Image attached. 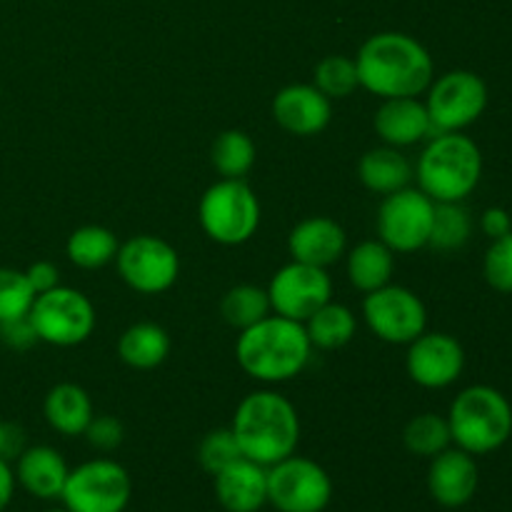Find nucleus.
<instances>
[{"mask_svg": "<svg viewBox=\"0 0 512 512\" xmlns=\"http://www.w3.org/2000/svg\"><path fill=\"white\" fill-rule=\"evenodd\" d=\"M310 345L305 325L283 315H268L260 323L240 330L235 358L243 373L260 383L278 385L298 378L308 365Z\"/></svg>", "mask_w": 512, "mask_h": 512, "instance_id": "obj_3", "label": "nucleus"}, {"mask_svg": "<svg viewBox=\"0 0 512 512\" xmlns=\"http://www.w3.org/2000/svg\"><path fill=\"white\" fill-rule=\"evenodd\" d=\"M265 290L273 313L298 323H305L315 310L333 300V280L328 268L298 263V260L283 265Z\"/></svg>", "mask_w": 512, "mask_h": 512, "instance_id": "obj_14", "label": "nucleus"}, {"mask_svg": "<svg viewBox=\"0 0 512 512\" xmlns=\"http://www.w3.org/2000/svg\"><path fill=\"white\" fill-rule=\"evenodd\" d=\"M373 128L390 148H408L420 140L433 138L428 108L418 98L383 100L373 118Z\"/></svg>", "mask_w": 512, "mask_h": 512, "instance_id": "obj_20", "label": "nucleus"}, {"mask_svg": "<svg viewBox=\"0 0 512 512\" xmlns=\"http://www.w3.org/2000/svg\"><path fill=\"white\" fill-rule=\"evenodd\" d=\"M0 340H3L8 348L25 350L30 348V345L38 343V335H35L28 315H25V318H15V320H5V323H0Z\"/></svg>", "mask_w": 512, "mask_h": 512, "instance_id": "obj_37", "label": "nucleus"}, {"mask_svg": "<svg viewBox=\"0 0 512 512\" xmlns=\"http://www.w3.org/2000/svg\"><path fill=\"white\" fill-rule=\"evenodd\" d=\"M470 233H473V220L463 203H435L430 248L440 250V253H453L468 243Z\"/></svg>", "mask_w": 512, "mask_h": 512, "instance_id": "obj_31", "label": "nucleus"}, {"mask_svg": "<svg viewBox=\"0 0 512 512\" xmlns=\"http://www.w3.org/2000/svg\"><path fill=\"white\" fill-rule=\"evenodd\" d=\"M330 500L333 480L315 460L293 453L268 468V503L278 512H323Z\"/></svg>", "mask_w": 512, "mask_h": 512, "instance_id": "obj_10", "label": "nucleus"}, {"mask_svg": "<svg viewBox=\"0 0 512 512\" xmlns=\"http://www.w3.org/2000/svg\"><path fill=\"white\" fill-rule=\"evenodd\" d=\"M405 370L410 380L420 388L443 390L460 380L465 370V350L453 335L428 333L408 345L405 355Z\"/></svg>", "mask_w": 512, "mask_h": 512, "instance_id": "obj_15", "label": "nucleus"}, {"mask_svg": "<svg viewBox=\"0 0 512 512\" xmlns=\"http://www.w3.org/2000/svg\"><path fill=\"white\" fill-rule=\"evenodd\" d=\"M483 178V153L463 133H440L428 138L415 165L418 188L433 203H463Z\"/></svg>", "mask_w": 512, "mask_h": 512, "instance_id": "obj_4", "label": "nucleus"}, {"mask_svg": "<svg viewBox=\"0 0 512 512\" xmlns=\"http://www.w3.org/2000/svg\"><path fill=\"white\" fill-rule=\"evenodd\" d=\"M28 320L40 343L75 348L93 335L95 305L80 290L58 285L48 293L35 295Z\"/></svg>", "mask_w": 512, "mask_h": 512, "instance_id": "obj_7", "label": "nucleus"}, {"mask_svg": "<svg viewBox=\"0 0 512 512\" xmlns=\"http://www.w3.org/2000/svg\"><path fill=\"white\" fill-rule=\"evenodd\" d=\"M25 278H28L30 288L35 290V295H40V293H48V290L58 288L60 270H58V265L50 263V260H38V263H33L28 270H25Z\"/></svg>", "mask_w": 512, "mask_h": 512, "instance_id": "obj_38", "label": "nucleus"}, {"mask_svg": "<svg viewBox=\"0 0 512 512\" xmlns=\"http://www.w3.org/2000/svg\"><path fill=\"white\" fill-rule=\"evenodd\" d=\"M483 275L498 293H512V233L493 240L483 260Z\"/></svg>", "mask_w": 512, "mask_h": 512, "instance_id": "obj_35", "label": "nucleus"}, {"mask_svg": "<svg viewBox=\"0 0 512 512\" xmlns=\"http://www.w3.org/2000/svg\"><path fill=\"white\" fill-rule=\"evenodd\" d=\"M23 450V430L0 420V455L8 460L10 455H20Z\"/></svg>", "mask_w": 512, "mask_h": 512, "instance_id": "obj_40", "label": "nucleus"}, {"mask_svg": "<svg viewBox=\"0 0 512 512\" xmlns=\"http://www.w3.org/2000/svg\"><path fill=\"white\" fill-rule=\"evenodd\" d=\"M425 108L433 135L460 133L488 108V85L473 70H450L425 90Z\"/></svg>", "mask_w": 512, "mask_h": 512, "instance_id": "obj_9", "label": "nucleus"}, {"mask_svg": "<svg viewBox=\"0 0 512 512\" xmlns=\"http://www.w3.org/2000/svg\"><path fill=\"white\" fill-rule=\"evenodd\" d=\"M68 463L63 455L50 445H33L18 455L15 465V483L38 500L60 498L68 480Z\"/></svg>", "mask_w": 512, "mask_h": 512, "instance_id": "obj_21", "label": "nucleus"}, {"mask_svg": "<svg viewBox=\"0 0 512 512\" xmlns=\"http://www.w3.org/2000/svg\"><path fill=\"white\" fill-rule=\"evenodd\" d=\"M118 355L135 370H153L170 355V335L158 323H135L120 335Z\"/></svg>", "mask_w": 512, "mask_h": 512, "instance_id": "obj_25", "label": "nucleus"}, {"mask_svg": "<svg viewBox=\"0 0 512 512\" xmlns=\"http://www.w3.org/2000/svg\"><path fill=\"white\" fill-rule=\"evenodd\" d=\"M15 495V470L10 468L8 460L0 455V512L10 505Z\"/></svg>", "mask_w": 512, "mask_h": 512, "instance_id": "obj_41", "label": "nucleus"}, {"mask_svg": "<svg viewBox=\"0 0 512 512\" xmlns=\"http://www.w3.org/2000/svg\"><path fill=\"white\" fill-rule=\"evenodd\" d=\"M270 313H273V308H270L268 290L258 288V285H235L220 300V315H223L225 323L238 330L260 323Z\"/></svg>", "mask_w": 512, "mask_h": 512, "instance_id": "obj_29", "label": "nucleus"}, {"mask_svg": "<svg viewBox=\"0 0 512 512\" xmlns=\"http://www.w3.org/2000/svg\"><path fill=\"white\" fill-rule=\"evenodd\" d=\"M35 290L30 288L25 270L0 268V323L25 318L33 308Z\"/></svg>", "mask_w": 512, "mask_h": 512, "instance_id": "obj_33", "label": "nucleus"}, {"mask_svg": "<svg viewBox=\"0 0 512 512\" xmlns=\"http://www.w3.org/2000/svg\"><path fill=\"white\" fill-rule=\"evenodd\" d=\"M233 430L243 458L270 465L290 458L300 443V418L295 405L275 390H255L240 400Z\"/></svg>", "mask_w": 512, "mask_h": 512, "instance_id": "obj_2", "label": "nucleus"}, {"mask_svg": "<svg viewBox=\"0 0 512 512\" xmlns=\"http://www.w3.org/2000/svg\"><path fill=\"white\" fill-rule=\"evenodd\" d=\"M360 183L375 195H390L398 190L410 188V180L415 178V168L410 160L400 153V148H373L360 158L358 163Z\"/></svg>", "mask_w": 512, "mask_h": 512, "instance_id": "obj_23", "label": "nucleus"}, {"mask_svg": "<svg viewBox=\"0 0 512 512\" xmlns=\"http://www.w3.org/2000/svg\"><path fill=\"white\" fill-rule=\"evenodd\" d=\"M303 325L310 345L320 350L343 348L358 333V320H355L353 310L343 303H333V300H328L323 308L315 310Z\"/></svg>", "mask_w": 512, "mask_h": 512, "instance_id": "obj_26", "label": "nucleus"}, {"mask_svg": "<svg viewBox=\"0 0 512 512\" xmlns=\"http://www.w3.org/2000/svg\"><path fill=\"white\" fill-rule=\"evenodd\" d=\"M243 458L238 448V440H235L233 430L230 428H218L210 430L198 445V460L203 465L205 473L218 475L220 470H225L228 465H233L235 460Z\"/></svg>", "mask_w": 512, "mask_h": 512, "instance_id": "obj_34", "label": "nucleus"}, {"mask_svg": "<svg viewBox=\"0 0 512 512\" xmlns=\"http://www.w3.org/2000/svg\"><path fill=\"white\" fill-rule=\"evenodd\" d=\"M115 265L123 283L140 295L165 293L180 275L178 250L158 235H133L120 243Z\"/></svg>", "mask_w": 512, "mask_h": 512, "instance_id": "obj_11", "label": "nucleus"}, {"mask_svg": "<svg viewBox=\"0 0 512 512\" xmlns=\"http://www.w3.org/2000/svg\"><path fill=\"white\" fill-rule=\"evenodd\" d=\"M85 438L93 445L95 450H103V453H110V450L120 448L125 438V428L118 418L113 415H93L90 425L85 428Z\"/></svg>", "mask_w": 512, "mask_h": 512, "instance_id": "obj_36", "label": "nucleus"}, {"mask_svg": "<svg viewBox=\"0 0 512 512\" xmlns=\"http://www.w3.org/2000/svg\"><path fill=\"white\" fill-rule=\"evenodd\" d=\"M480 470L475 455L460 448H448L430 458L428 490L433 500L443 508H463L478 493Z\"/></svg>", "mask_w": 512, "mask_h": 512, "instance_id": "obj_17", "label": "nucleus"}, {"mask_svg": "<svg viewBox=\"0 0 512 512\" xmlns=\"http://www.w3.org/2000/svg\"><path fill=\"white\" fill-rule=\"evenodd\" d=\"M203 233L220 245H243L258 233L260 200L245 180L220 178L198 203Z\"/></svg>", "mask_w": 512, "mask_h": 512, "instance_id": "obj_6", "label": "nucleus"}, {"mask_svg": "<svg viewBox=\"0 0 512 512\" xmlns=\"http://www.w3.org/2000/svg\"><path fill=\"white\" fill-rule=\"evenodd\" d=\"M363 318L370 333L390 345H410L428 328V310L423 300L410 288L393 283L365 293Z\"/></svg>", "mask_w": 512, "mask_h": 512, "instance_id": "obj_12", "label": "nucleus"}, {"mask_svg": "<svg viewBox=\"0 0 512 512\" xmlns=\"http://www.w3.org/2000/svg\"><path fill=\"white\" fill-rule=\"evenodd\" d=\"M215 478V498L228 512H258L268 505V468L248 458L235 460Z\"/></svg>", "mask_w": 512, "mask_h": 512, "instance_id": "obj_19", "label": "nucleus"}, {"mask_svg": "<svg viewBox=\"0 0 512 512\" xmlns=\"http://www.w3.org/2000/svg\"><path fill=\"white\" fill-rule=\"evenodd\" d=\"M48 512H70V510H65V508H58V510H48Z\"/></svg>", "mask_w": 512, "mask_h": 512, "instance_id": "obj_42", "label": "nucleus"}, {"mask_svg": "<svg viewBox=\"0 0 512 512\" xmlns=\"http://www.w3.org/2000/svg\"><path fill=\"white\" fill-rule=\"evenodd\" d=\"M43 415L55 433L65 435V438H78L90 425L95 410L85 388L75 383H60L45 395Z\"/></svg>", "mask_w": 512, "mask_h": 512, "instance_id": "obj_22", "label": "nucleus"}, {"mask_svg": "<svg viewBox=\"0 0 512 512\" xmlns=\"http://www.w3.org/2000/svg\"><path fill=\"white\" fill-rule=\"evenodd\" d=\"M405 450L418 458H435L453 445L448 418L438 413H420L408 420L403 430Z\"/></svg>", "mask_w": 512, "mask_h": 512, "instance_id": "obj_30", "label": "nucleus"}, {"mask_svg": "<svg viewBox=\"0 0 512 512\" xmlns=\"http://www.w3.org/2000/svg\"><path fill=\"white\" fill-rule=\"evenodd\" d=\"M315 88L330 100H343L360 88L355 58L348 55H328L315 65Z\"/></svg>", "mask_w": 512, "mask_h": 512, "instance_id": "obj_32", "label": "nucleus"}, {"mask_svg": "<svg viewBox=\"0 0 512 512\" xmlns=\"http://www.w3.org/2000/svg\"><path fill=\"white\" fill-rule=\"evenodd\" d=\"M133 498V480L120 463L95 458L70 470L60 493L70 512H125Z\"/></svg>", "mask_w": 512, "mask_h": 512, "instance_id": "obj_8", "label": "nucleus"}, {"mask_svg": "<svg viewBox=\"0 0 512 512\" xmlns=\"http://www.w3.org/2000/svg\"><path fill=\"white\" fill-rule=\"evenodd\" d=\"M118 248V238L105 225H83V228L73 230L68 235V243H65L70 263L83 270H98L108 263H115Z\"/></svg>", "mask_w": 512, "mask_h": 512, "instance_id": "obj_27", "label": "nucleus"}, {"mask_svg": "<svg viewBox=\"0 0 512 512\" xmlns=\"http://www.w3.org/2000/svg\"><path fill=\"white\" fill-rule=\"evenodd\" d=\"M345 248H348V235L343 225L325 215L300 220L288 235L290 258L298 263L318 265V268L338 263L345 255Z\"/></svg>", "mask_w": 512, "mask_h": 512, "instance_id": "obj_18", "label": "nucleus"}, {"mask_svg": "<svg viewBox=\"0 0 512 512\" xmlns=\"http://www.w3.org/2000/svg\"><path fill=\"white\" fill-rule=\"evenodd\" d=\"M348 280L363 293L383 288L395 273V253L383 240H363L348 253Z\"/></svg>", "mask_w": 512, "mask_h": 512, "instance_id": "obj_24", "label": "nucleus"}, {"mask_svg": "<svg viewBox=\"0 0 512 512\" xmlns=\"http://www.w3.org/2000/svg\"><path fill=\"white\" fill-rule=\"evenodd\" d=\"M480 228L490 240H498L512 233V218L505 208H488L480 218Z\"/></svg>", "mask_w": 512, "mask_h": 512, "instance_id": "obj_39", "label": "nucleus"}, {"mask_svg": "<svg viewBox=\"0 0 512 512\" xmlns=\"http://www.w3.org/2000/svg\"><path fill=\"white\" fill-rule=\"evenodd\" d=\"M435 203L420 188H403L385 195L378 208V240L393 253H415L428 248Z\"/></svg>", "mask_w": 512, "mask_h": 512, "instance_id": "obj_13", "label": "nucleus"}, {"mask_svg": "<svg viewBox=\"0 0 512 512\" xmlns=\"http://www.w3.org/2000/svg\"><path fill=\"white\" fill-rule=\"evenodd\" d=\"M255 150L253 138L245 130H223L215 138L213 150H210V160L213 168L218 170L220 178L228 180H245V175L253 170L255 165Z\"/></svg>", "mask_w": 512, "mask_h": 512, "instance_id": "obj_28", "label": "nucleus"}, {"mask_svg": "<svg viewBox=\"0 0 512 512\" xmlns=\"http://www.w3.org/2000/svg\"><path fill=\"white\" fill-rule=\"evenodd\" d=\"M455 448L470 455H490L512 435L510 400L490 385H470L455 395L448 413Z\"/></svg>", "mask_w": 512, "mask_h": 512, "instance_id": "obj_5", "label": "nucleus"}, {"mask_svg": "<svg viewBox=\"0 0 512 512\" xmlns=\"http://www.w3.org/2000/svg\"><path fill=\"white\" fill-rule=\"evenodd\" d=\"M273 118L290 135L310 138V135L323 133L330 125V120H333V100L325 98L315 85H285L273 100Z\"/></svg>", "mask_w": 512, "mask_h": 512, "instance_id": "obj_16", "label": "nucleus"}, {"mask_svg": "<svg viewBox=\"0 0 512 512\" xmlns=\"http://www.w3.org/2000/svg\"><path fill=\"white\" fill-rule=\"evenodd\" d=\"M360 88L390 98H418L435 78V63L430 50L408 33H375L360 45L355 55Z\"/></svg>", "mask_w": 512, "mask_h": 512, "instance_id": "obj_1", "label": "nucleus"}]
</instances>
